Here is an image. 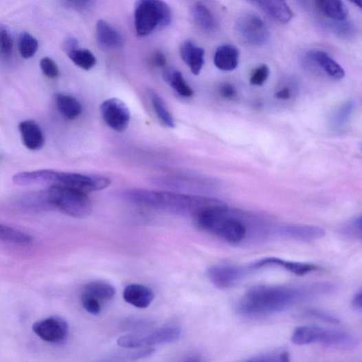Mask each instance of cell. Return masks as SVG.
Returning <instances> with one entry per match:
<instances>
[{"label":"cell","mask_w":362,"mask_h":362,"mask_svg":"<svg viewBox=\"0 0 362 362\" xmlns=\"http://www.w3.org/2000/svg\"><path fill=\"white\" fill-rule=\"evenodd\" d=\"M155 65L159 67H163L166 65V59L165 56L162 53H157L152 59Z\"/></svg>","instance_id":"ee69618b"},{"label":"cell","mask_w":362,"mask_h":362,"mask_svg":"<svg viewBox=\"0 0 362 362\" xmlns=\"http://www.w3.org/2000/svg\"><path fill=\"white\" fill-rule=\"evenodd\" d=\"M13 41L10 32L3 24L0 23V54L5 58L12 54Z\"/></svg>","instance_id":"d6a6232c"},{"label":"cell","mask_w":362,"mask_h":362,"mask_svg":"<svg viewBox=\"0 0 362 362\" xmlns=\"http://www.w3.org/2000/svg\"><path fill=\"white\" fill-rule=\"evenodd\" d=\"M153 324L151 320L144 319H131L126 323L127 329L136 330V332L143 331L144 329L151 327Z\"/></svg>","instance_id":"74e56055"},{"label":"cell","mask_w":362,"mask_h":362,"mask_svg":"<svg viewBox=\"0 0 362 362\" xmlns=\"http://www.w3.org/2000/svg\"><path fill=\"white\" fill-rule=\"evenodd\" d=\"M132 204L182 216L196 217L202 211L221 201L181 193L144 189H130L122 194Z\"/></svg>","instance_id":"3957f363"},{"label":"cell","mask_w":362,"mask_h":362,"mask_svg":"<svg viewBox=\"0 0 362 362\" xmlns=\"http://www.w3.org/2000/svg\"><path fill=\"white\" fill-rule=\"evenodd\" d=\"M339 289V285L329 282L295 286L259 284L249 289L237 302L235 308L241 317L262 318L310 299L335 294Z\"/></svg>","instance_id":"6da1fadb"},{"label":"cell","mask_w":362,"mask_h":362,"mask_svg":"<svg viewBox=\"0 0 362 362\" xmlns=\"http://www.w3.org/2000/svg\"><path fill=\"white\" fill-rule=\"evenodd\" d=\"M84 293L100 301H111L116 294L115 287L104 281H93L84 288Z\"/></svg>","instance_id":"cb8c5ba5"},{"label":"cell","mask_w":362,"mask_h":362,"mask_svg":"<svg viewBox=\"0 0 362 362\" xmlns=\"http://www.w3.org/2000/svg\"><path fill=\"white\" fill-rule=\"evenodd\" d=\"M361 216H359L347 222L340 229V234L348 238L361 240L362 238V225Z\"/></svg>","instance_id":"1f68e13d"},{"label":"cell","mask_w":362,"mask_h":362,"mask_svg":"<svg viewBox=\"0 0 362 362\" xmlns=\"http://www.w3.org/2000/svg\"><path fill=\"white\" fill-rule=\"evenodd\" d=\"M239 52L236 47L225 44L217 47L214 56L215 66L223 71H233L238 65Z\"/></svg>","instance_id":"d6986e66"},{"label":"cell","mask_w":362,"mask_h":362,"mask_svg":"<svg viewBox=\"0 0 362 362\" xmlns=\"http://www.w3.org/2000/svg\"><path fill=\"white\" fill-rule=\"evenodd\" d=\"M182 330L178 326H166L150 331H139L120 337L117 345L126 349H139L178 341Z\"/></svg>","instance_id":"52a82bcc"},{"label":"cell","mask_w":362,"mask_h":362,"mask_svg":"<svg viewBox=\"0 0 362 362\" xmlns=\"http://www.w3.org/2000/svg\"><path fill=\"white\" fill-rule=\"evenodd\" d=\"M220 92L226 99L234 98L236 93L235 88L229 84H224L220 89Z\"/></svg>","instance_id":"f35d334b"},{"label":"cell","mask_w":362,"mask_h":362,"mask_svg":"<svg viewBox=\"0 0 362 362\" xmlns=\"http://www.w3.org/2000/svg\"><path fill=\"white\" fill-rule=\"evenodd\" d=\"M193 16L198 25L205 32H212L215 28V20L209 9L202 3H197L193 9Z\"/></svg>","instance_id":"83f0119b"},{"label":"cell","mask_w":362,"mask_h":362,"mask_svg":"<svg viewBox=\"0 0 362 362\" xmlns=\"http://www.w3.org/2000/svg\"><path fill=\"white\" fill-rule=\"evenodd\" d=\"M306 59L319 67L332 80H341L346 76L343 68L324 52H309L306 55Z\"/></svg>","instance_id":"5bb4252c"},{"label":"cell","mask_w":362,"mask_h":362,"mask_svg":"<svg viewBox=\"0 0 362 362\" xmlns=\"http://www.w3.org/2000/svg\"><path fill=\"white\" fill-rule=\"evenodd\" d=\"M134 17L136 33L144 37L170 25L172 11L162 0H139Z\"/></svg>","instance_id":"8992f818"},{"label":"cell","mask_w":362,"mask_h":362,"mask_svg":"<svg viewBox=\"0 0 362 362\" xmlns=\"http://www.w3.org/2000/svg\"><path fill=\"white\" fill-rule=\"evenodd\" d=\"M236 29L241 38L253 45L264 44L270 36L264 21L255 14L240 16L236 23Z\"/></svg>","instance_id":"ba28073f"},{"label":"cell","mask_w":362,"mask_h":362,"mask_svg":"<svg viewBox=\"0 0 362 362\" xmlns=\"http://www.w3.org/2000/svg\"><path fill=\"white\" fill-rule=\"evenodd\" d=\"M291 98V89L286 87L275 93V98L281 100H287Z\"/></svg>","instance_id":"b9f144b4"},{"label":"cell","mask_w":362,"mask_h":362,"mask_svg":"<svg viewBox=\"0 0 362 362\" xmlns=\"http://www.w3.org/2000/svg\"><path fill=\"white\" fill-rule=\"evenodd\" d=\"M296 2L302 7H306L308 3V0H296Z\"/></svg>","instance_id":"bcb514c9"},{"label":"cell","mask_w":362,"mask_h":362,"mask_svg":"<svg viewBox=\"0 0 362 362\" xmlns=\"http://www.w3.org/2000/svg\"><path fill=\"white\" fill-rule=\"evenodd\" d=\"M291 341L297 346L320 344L337 349H352L359 344L357 337L350 332L317 326L297 328L292 335Z\"/></svg>","instance_id":"5b68a950"},{"label":"cell","mask_w":362,"mask_h":362,"mask_svg":"<svg viewBox=\"0 0 362 362\" xmlns=\"http://www.w3.org/2000/svg\"><path fill=\"white\" fill-rule=\"evenodd\" d=\"M69 59L73 63L84 70H90L96 64V58L94 55L89 50L80 49L76 47L67 53Z\"/></svg>","instance_id":"4316f807"},{"label":"cell","mask_w":362,"mask_h":362,"mask_svg":"<svg viewBox=\"0 0 362 362\" xmlns=\"http://www.w3.org/2000/svg\"><path fill=\"white\" fill-rule=\"evenodd\" d=\"M196 219L202 230L231 245L256 242L275 236V227L256 216L231 211L223 202L206 208Z\"/></svg>","instance_id":"7a4b0ae2"},{"label":"cell","mask_w":362,"mask_h":362,"mask_svg":"<svg viewBox=\"0 0 362 362\" xmlns=\"http://www.w3.org/2000/svg\"><path fill=\"white\" fill-rule=\"evenodd\" d=\"M155 297L151 288L139 284L128 285L124 292L125 301L138 308L149 307L154 301Z\"/></svg>","instance_id":"9a60e30c"},{"label":"cell","mask_w":362,"mask_h":362,"mask_svg":"<svg viewBox=\"0 0 362 362\" xmlns=\"http://www.w3.org/2000/svg\"><path fill=\"white\" fill-rule=\"evenodd\" d=\"M251 272L268 268H279L297 276H304L321 271L319 265L297 261L284 260L276 257H267L253 262L247 265Z\"/></svg>","instance_id":"9c48e42d"},{"label":"cell","mask_w":362,"mask_h":362,"mask_svg":"<svg viewBox=\"0 0 362 362\" xmlns=\"http://www.w3.org/2000/svg\"><path fill=\"white\" fill-rule=\"evenodd\" d=\"M91 0H67V3L72 8H83L89 5Z\"/></svg>","instance_id":"7bdbcfd3"},{"label":"cell","mask_w":362,"mask_h":362,"mask_svg":"<svg viewBox=\"0 0 362 362\" xmlns=\"http://www.w3.org/2000/svg\"><path fill=\"white\" fill-rule=\"evenodd\" d=\"M100 111L105 123L113 131L122 133L128 127L131 112L123 101L117 98L107 100L102 104Z\"/></svg>","instance_id":"30bf717a"},{"label":"cell","mask_w":362,"mask_h":362,"mask_svg":"<svg viewBox=\"0 0 362 362\" xmlns=\"http://www.w3.org/2000/svg\"><path fill=\"white\" fill-rule=\"evenodd\" d=\"M350 2L353 3L355 6L359 8H361L362 6V0H349Z\"/></svg>","instance_id":"f6af8a7d"},{"label":"cell","mask_w":362,"mask_h":362,"mask_svg":"<svg viewBox=\"0 0 362 362\" xmlns=\"http://www.w3.org/2000/svg\"><path fill=\"white\" fill-rule=\"evenodd\" d=\"M78 40L74 38H67L64 44H63V48L64 51L66 52V54L71 50L75 49V48L78 47Z\"/></svg>","instance_id":"60d3db41"},{"label":"cell","mask_w":362,"mask_h":362,"mask_svg":"<svg viewBox=\"0 0 362 362\" xmlns=\"http://www.w3.org/2000/svg\"><path fill=\"white\" fill-rule=\"evenodd\" d=\"M352 308L359 312L361 311L362 309V293L361 289L357 292L352 299Z\"/></svg>","instance_id":"ab89813d"},{"label":"cell","mask_w":362,"mask_h":362,"mask_svg":"<svg viewBox=\"0 0 362 362\" xmlns=\"http://www.w3.org/2000/svg\"><path fill=\"white\" fill-rule=\"evenodd\" d=\"M81 302L84 308L90 315H99L102 311L100 301L88 294L83 293L81 297Z\"/></svg>","instance_id":"836d02e7"},{"label":"cell","mask_w":362,"mask_h":362,"mask_svg":"<svg viewBox=\"0 0 362 362\" xmlns=\"http://www.w3.org/2000/svg\"><path fill=\"white\" fill-rule=\"evenodd\" d=\"M245 361L251 362H284L291 361V355L286 350H277L251 356Z\"/></svg>","instance_id":"4dcf8cb0"},{"label":"cell","mask_w":362,"mask_h":362,"mask_svg":"<svg viewBox=\"0 0 362 362\" xmlns=\"http://www.w3.org/2000/svg\"><path fill=\"white\" fill-rule=\"evenodd\" d=\"M251 271L247 267L235 264L214 265L207 271L210 282L216 288L228 289L244 279Z\"/></svg>","instance_id":"8fae6325"},{"label":"cell","mask_w":362,"mask_h":362,"mask_svg":"<svg viewBox=\"0 0 362 362\" xmlns=\"http://www.w3.org/2000/svg\"><path fill=\"white\" fill-rule=\"evenodd\" d=\"M270 76V69L267 65H262L253 72L251 77V84L255 86H262L267 81Z\"/></svg>","instance_id":"d590c367"},{"label":"cell","mask_w":362,"mask_h":362,"mask_svg":"<svg viewBox=\"0 0 362 362\" xmlns=\"http://www.w3.org/2000/svg\"><path fill=\"white\" fill-rule=\"evenodd\" d=\"M164 81L184 98H190L193 91L185 82L181 72L172 67H166L163 72Z\"/></svg>","instance_id":"603a6c76"},{"label":"cell","mask_w":362,"mask_h":362,"mask_svg":"<svg viewBox=\"0 0 362 362\" xmlns=\"http://www.w3.org/2000/svg\"><path fill=\"white\" fill-rule=\"evenodd\" d=\"M46 210H58L75 218H85L92 211V203L83 191L65 188L50 187L41 191Z\"/></svg>","instance_id":"277c9868"},{"label":"cell","mask_w":362,"mask_h":362,"mask_svg":"<svg viewBox=\"0 0 362 362\" xmlns=\"http://www.w3.org/2000/svg\"><path fill=\"white\" fill-rule=\"evenodd\" d=\"M96 39L100 46L106 50L118 49L124 45L122 34L104 20L96 23Z\"/></svg>","instance_id":"e0dca14e"},{"label":"cell","mask_w":362,"mask_h":362,"mask_svg":"<svg viewBox=\"0 0 362 362\" xmlns=\"http://www.w3.org/2000/svg\"><path fill=\"white\" fill-rule=\"evenodd\" d=\"M19 49L21 57L29 59L36 54L38 49V41L30 34L23 32L19 41Z\"/></svg>","instance_id":"f546056e"},{"label":"cell","mask_w":362,"mask_h":362,"mask_svg":"<svg viewBox=\"0 0 362 362\" xmlns=\"http://www.w3.org/2000/svg\"><path fill=\"white\" fill-rule=\"evenodd\" d=\"M32 329L41 340L52 344L63 343L69 333L67 321L59 317H51L38 321L33 325Z\"/></svg>","instance_id":"7c38bea8"},{"label":"cell","mask_w":362,"mask_h":362,"mask_svg":"<svg viewBox=\"0 0 362 362\" xmlns=\"http://www.w3.org/2000/svg\"><path fill=\"white\" fill-rule=\"evenodd\" d=\"M326 231L315 226L300 225H285L278 226L275 229V236L286 238L304 242H310L324 238Z\"/></svg>","instance_id":"4fadbf2b"},{"label":"cell","mask_w":362,"mask_h":362,"mask_svg":"<svg viewBox=\"0 0 362 362\" xmlns=\"http://www.w3.org/2000/svg\"><path fill=\"white\" fill-rule=\"evenodd\" d=\"M317 10L326 17L342 21L347 19L349 12L341 0H315Z\"/></svg>","instance_id":"44dd1931"},{"label":"cell","mask_w":362,"mask_h":362,"mask_svg":"<svg viewBox=\"0 0 362 362\" xmlns=\"http://www.w3.org/2000/svg\"><path fill=\"white\" fill-rule=\"evenodd\" d=\"M262 10L275 21L286 23L293 18V13L285 0H259Z\"/></svg>","instance_id":"ffe728a7"},{"label":"cell","mask_w":362,"mask_h":362,"mask_svg":"<svg viewBox=\"0 0 362 362\" xmlns=\"http://www.w3.org/2000/svg\"><path fill=\"white\" fill-rule=\"evenodd\" d=\"M24 146L32 151L42 149L45 144V137L39 126L34 120L22 122L19 126Z\"/></svg>","instance_id":"ac0fdd59"},{"label":"cell","mask_w":362,"mask_h":362,"mask_svg":"<svg viewBox=\"0 0 362 362\" xmlns=\"http://www.w3.org/2000/svg\"><path fill=\"white\" fill-rule=\"evenodd\" d=\"M180 54L183 61L192 73L199 76L205 64V50L194 43L187 41L181 46Z\"/></svg>","instance_id":"2e32d148"},{"label":"cell","mask_w":362,"mask_h":362,"mask_svg":"<svg viewBox=\"0 0 362 362\" xmlns=\"http://www.w3.org/2000/svg\"><path fill=\"white\" fill-rule=\"evenodd\" d=\"M301 317L304 319L319 321L332 325L341 324V320L332 313L315 308L304 309L301 313Z\"/></svg>","instance_id":"f1b7e54d"},{"label":"cell","mask_w":362,"mask_h":362,"mask_svg":"<svg viewBox=\"0 0 362 362\" xmlns=\"http://www.w3.org/2000/svg\"><path fill=\"white\" fill-rule=\"evenodd\" d=\"M43 73L47 78L54 79L59 76L60 71L56 62L50 58H43L40 62Z\"/></svg>","instance_id":"e575fe53"},{"label":"cell","mask_w":362,"mask_h":362,"mask_svg":"<svg viewBox=\"0 0 362 362\" xmlns=\"http://www.w3.org/2000/svg\"><path fill=\"white\" fill-rule=\"evenodd\" d=\"M0 240L21 246L30 245L33 242V237L28 234L9 226L0 224Z\"/></svg>","instance_id":"d4e9b609"},{"label":"cell","mask_w":362,"mask_h":362,"mask_svg":"<svg viewBox=\"0 0 362 362\" xmlns=\"http://www.w3.org/2000/svg\"><path fill=\"white\" fill-rule=\"evenodd\" d=\"M152 106L161 123L166 127L174 128L176 127V122L170 111L167 109L164 102L160 96L154 90L148 91Z\"/></svg>","instance_id":"484cf974"},{"label":"cell","mask_w":362,"mask_h":362,"mask_svg":"<svg viewBox=\"0 0 362 362\" xmlns=\"http://www.w3.org/2000/svg\"><path fill=\"white\" fill-rule=\"evenodd\" d=\"M332 29L337 35L344 38L351 37L354 34V27L349 22L336 23Z\"/></svg>","instance_id":"8d00e7d4"},{"label":"cell","mask_w":362,"mask_h":362,"mask_svg":"<svg viewBox=\"0 0 362 362\" xmlns=\"http://www.w3.org/2000/svg\"><path fill=\"white\" fill-rule=\"evenodd\" d=\"M56 104L59 112L68 120H75L82 112L80 102L74 96L66 93L56 95Z\"/></svg>","instance_id":"7402d4cb"}]
</instances>
